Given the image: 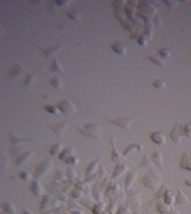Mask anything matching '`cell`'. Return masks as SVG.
<instances>
[{
    "instance_id": "cell-1",
    "label": "cell",
    "mask_w": 191,
    "mask_h": 214,
    "mask_svg": "<svg viewBox=\"0 0 191 214\" xmlns=\"http://www.w3.org/2000/svg\"><path fill=\"white\" fill-rule=\"evenodd\" d=\"M78 131H80L83 136H86V137H89V138H97V137H99L101 128H99V126H98L97 123L91 122V123H86L83 127H80Z\"/></svg>"
},
{
    "instance_id": "cell-2",
    "label": "cell",
    "mask_w": 191,
    "mask_h": 214,
    "mask_svg": "<svg viewBox=\"0 0 191 214\" xmlns=\"http://www.w3.org/2000/svg\"><path fill=\"white\" fill-rule=\"evenodd\" d=\"M109 122H112L113 125H116L125 131H129L133 126V122H134V118L133 117H109L108 118Z\"/></svg>"
},
{
    "instance_id": "cell-3",
    "label": "cell",
    "mask_w": 191,
    "mask_h": 214,
    "mask_svg": "<svg viewBox=\"0 0 191 214\" xmlns=\"http://www.w3.org/2000/svg\"><path fill=\"white\" fill-rule=\"evenodd\" d=\"M60 160L62 162H65L66 164H71L74 166L78 162V158L76 156V152L73 151V148H66L60 153Z\"/></svg>"
},
{
    "instance_id": "cell-4",
    "label": "cell",
    "mask_w": 191,
    "mask_h": 214,
    "mask_svg": "<svg viewBox=\"0 0 191 214\" xmlns=\"http://www.w3.org/2000/svg\"><path fill=\"white\" fill-rule=\"evenodd\" d=\"M56 106H57V108L60 110V112L62 115H71V113H74L76 112L74 105H72V102L68 101V100H66V99L60 100L59 102L56 103Z\"/></svg>"
},
{
    "instance_id": "cell-5",
    "label": "cell",
    "mask_w": 191,
    "mask_h": 214,
    "mask_svg": "<svg viewBox=\"0 0 191 214\" xmlns=\"http://www.w3.org/2000/svg\"><path fill=\"white\" fill-rule=\"evenodd\" d=\"M50 167H51V161H50V160L42 161V162L39 164V167L36 168V171H35V177H36V178L42 177L44 174H46V173L49 172Z\"/></svg>"
},
{
    "instance_id": "cell-6",
    "label": "cell",
    "mask_w": 191,
    "mask_h": 214,
    "mask_svg": "<svg viewBox=\"0 0 191 214\" xmlns=\"http://www.w3.org/2000/svg\"><path fill=\"white\" fill-rule=\"evenodd\" d=\"M9 136V142L11 143V145H14V146H16V145H21V143H24V142H29V141H34V138H26V137H17V136L15 134V133H13V132H9L8 133Z\"/></svg>"
},
{
    "instance_id": "cell-7",
    "label": "cell",
    "mask_w": 191,
    "mask_h": 214,
    "mask_svg": "<svg viewBox=\"0 0 191 214\" xmlns=\"http://www.w3.org/2000/svg\"><path fill=\"white\" fill-rule=\"evenodd\" d=\"M110 147H112V152H110V160H112V162H118L123 156L117 151V148H116V140H114L113 137L110 138Z\"/></svg>"
},
{
    "instance_id": "cell-8",
    "label": "cell",
    "mask_w": 191,
    "mask_h": 214,
    "mask_svg": "<svg viewBox=\"0 0 191 214\" xmlns=\"http://www.w3.org/2000/svg\"><path fill=\"white\" fill-rule=\"evenodd\" d=\"M32 153H34V151L30 149V151H26V152H24L21 154H19V157L16 160V166H24L32 157Z\"/></svg>"
},
{
    "instance_id": "cell-9",
    "label": "cell",
    "mask_w": 191,
    "mask_h": 214,
    "mask_svg": "<svg viewBox=\"0 0 191 214\" xmlns=\"http://www.w3.org/2000/svg\"><path fill=\"white\" fill-rule=\"evenodd\" d=\"M143 149V146H142V143H139V142H133V143H130V145H128L125 148H124V151H123V153H122V156L123 157H125V156H128V154H130L133 151H142Z\"/></svg>"
},
{
    "instance_id": "cell-10",
    "label": "cell",
    "mask_w": 191,
    "mask_h": 214,
    "mask_svg": "<svg viewBox=\"0 0 191 214\" xmlns=\"http://www.w3.org/2000/svg\"><path fill=\"white\" fill-rule=\"evenodd\" d=\"M30 190L32 192V194L35 197H41L42 196V188H41V184L39 183V181H37V179L31 181Z\"/></svg>"
},
{
    "instance_id": "cell-11",
    "label": "cell",
    "mask_w": 191,
    "mask_h": 214,
    "mask_svg": "<svg viewBox=\"0 0 191 214\" xmlns=\"http://www.w3.org/2000/svg\"><path fill=\"white\" fill-rule=\"evenodd\" d=\"M128 171V166L127 163H118L116 167H114V171H113V174H112V178H117L119 177L121 174L125 173Z\"/></svg>"
},
{
    "instance_id": "cell-12",
    "label": "cell",
    "mask_w": 191,
    "mask_h": 214,
    "mask_svg": "<svg viewBox=\"0 0 191 214\" xmlns=\"http://www.w3.org/2000/svg\"><path fill=\"white\" fill-rule=\"evenodd\" d=\"M60 49H62V45H61V44H60V45H59V44H57V45H52V46H50V47H47V49L40 47V50L42 51V54L45 55V57H50V56H52L53 54H56Z\"/></svg>"
},
{
    "instance_id": "cell-13",
    "label": "cell",
    "mask_w": 191,
    "mask_h": 214,
    "mask_svg": "<svg viewBox=\"0 0 191 214\" xmlns=\"http://www.w3.org/2000/svg\"><path fill=\"white\" fill-rule=\"evenodd\" d=\"M23 71H24V66H23V65L15 64V65H13L11 69L9 70V77H10V79H15V77H17Z\"/></svg>"
},
{
    "instance_id": "cell-14",
    "label": "cell",
    "mask_w": 191,
    "mask_h": 214,
    "mask_svg": "<svg viewBox=\"0 0 191 214\" xmlns=\"http://www.w3.org/2000/svg\"><path fill=\"white\" fill-rule=\"evenodd\" d=\"M175 198H176V194H174L173 190L168 189L164 194V203L168 205H173V204H175Z\"/></svg>"
},
{
    "instance_id": "cell-15",
    "label": "cell",
    "mask_w": 191,
    "mask_h": 214,
    "mask_svg": "<svg viewBox=\"0 0 191 214\" xmlns=\"http://www.w3.org/2000/svg\"><path fill=\"white\" fill-rule=\"evenodd\" d=\"M151 141L157 145L163 146L165 143V136L163 132H153L151 133Z\"/></svg>"
},
{
    "instance_id": "cell-16",
    "label": "cell",
    "mask_w": 191,
    "mask_h": 214,
    "mask_svg": "<svg viewBox=\"0 0 191 214\" xmlns=\"http://www.w3.org/2000/svg\"><path fill=\"white\" fill-rule=\"evenodd\" d=\"M180 167L184 168V169L191 171V158H190V156H187V153L182 154L181 161H180Z\"/></svg>"
},
{
    "instance_id": "cell-17",
    "label": "cell",
    "mask_w": 191,
    "mask_h": 214,
    "mask_svg": "<svg viewBox=\"0 0 191 214\" xmlns=\"http://www.w3.org/2000/svg\"><path fill=\"white\" fill-rule=\"evenodd\" d=\"M175 204H179V205H185V204H189V199L185 194L181 192V190H178L176 192V198H175Z\"/></svg>"
},
{
    "instance_id": "cell-18",
    "label": "cell",
    "mask_w": 191,
    "mask_h": 214,
    "mask_svg": "<svg viewBox=\"0 0 191 214\" xmlns=\"http://www.w3.org/2000/svg\"><path fill=\"white\" fill-rule=\"evenodd\" d=\"M66 127H67V122L63 121V122H60V123H57V125L52 126V131H53L57 136H62L63 132H65V130H66Z\"/></svg>"
},
{
    "instance_id": "cell-19",
    "label": "cell",
    "mask_w": 191,
    "mask_h": 214,
    "mask_svg": "<svg viewBox=\"0 0 191 214\" xmlns=\"http://www.w3.org/2000/svg\"><path fill=\"white\" fill-rule=\"evenodd\" d=\"M3 209L5 213L8 214H16V208L14 205L13 202H9V201H4L3 202Z\"/></svg>"
},
{
    "instance_id": "cell-20",
    "label": "cell",
    "mask_w": 191,
    "mask_h": 214,
    "mask_svg": "<svg viewBox=\"0 0 191 214\" xmlns=\"http://www.w3.org/2000/svg\"><path fill=\"white\" fill-rule=\"evenodd\" d=\"M112 49H113L114 52L118 54V55H125V52H127L125 47H124L121 43H118V41H116V43L112 44Z\"/></svg>"
},
{
    "instance_id": "cell-21",
    "label": "cell",
    "mask_w": 191,
    "mask_h": 214,
    "mask_svg": "<svg viewBox=\"0 0 191 214\" xmlns=\"http://www.w3.org/2000/svg\"><path fill=\"white\" fill-rule=\"evenodd\" d=\"M98 163H99L98 160H96V161L91 162V164H89V166L87 167V169H86V177H91L92 174L96 172V169H97V167H98Z\"/></svg>"
},
{
    "instance_id": "cell-22",
    "label": "cell",
    "mask_w": 191,
    "mask_h": 214,
    "mask_svg": "<svg viewBox=\"0 0 191 214\" xmlns=\"http://www.w3.org/2000/svg\"><path fill=\"white\" fill-rule=\"evenodd\" d=\"M151 161L154 162L157 166H159V168H163V157H161V154L159 152H153L151 154Z\"/></svg>"
},
{
    "instance_id": "cell-23",
    "label": "cell",
    "mask_w": 191,
    "mask_h": 214,
    "mask_svg": "<svg viewBox=\"0 0 191 214\" xmlns=\"http://www.w3.org/2000/svg\"><path fill=\"white\" fill-rule=\"evenodd\" d=\"M134 179H135V171L129 172L128 176H127V178H125V189H127V190L130 189V187H132L133 182H134Z\"/></svg>"
},
{
    "instance_id": "cell-24",
    "label": "cell",
    "mask_w": 191,
    "mask_h": 214,
    "mask_svg": "<svg viewBox=\"0 0 191 214\" xmlns=\"http://www.w3.org/2000/svg\"><path fill=\"white\" fill-rule=\"evenodd\" d=\"M51 72H52V73H61V75H65V71H63V69L61 67L59 60H53L52 67H51Z\"/></svg>"
},
{
    "instance_id": "cell-25",
    "label": "cell",
    "mask_w": 191,
    "mask_h": 214,
    "mask_svg": "<svg viewBox=\"0 0 191 214\" xmlns=\"http://www.w3.org/2000/svg\"><path fill=\"white\" fill-rule=\"evenodd\" d=\"M49 82H50V85H51L52 87H55V88H61V87H62V81H61V79H60L59 76H52V77H50Z\"/></svg>"
},
{
    "instance_id": "cell-26",
    "label": "cell",
    "mask_w": 191,
    "mask_h": 214,
    "mask_svg": "<svg viewBox=\"0 0 191 214\" xmlns=\"http://www.w3.org/2000/svg\"><path fill=\"white\" fill-rule=\"evenodd\" d=\"M61 148H62V145L60 143V142H57V143H55V145H52L50 148H49V153L52 156V157H55V156H57L60 153V151H61Z\"/></svg>"
},
{
    "instance_id": "cell-27",
    "label": "cell",
    "mask_w": 191,
    "mask_h": 214,
    "mask_svg": "<svg viewBox=\"0 0 191 214\" xmlns=\"http://www.w3.org/2000/svg\"><path fill=\"white\" fill-rule=\"evenodd\" d=\"M143 184L146 186V187H149L150 189H155V188H157V187L154 186V184H155V179H153V178L149 176V174L143 178Z\"/></svg>"
},
{
    "instance_id": "cell-28",
    "label": "cell",
    "mask_w": 191,
    "mask_h": 214,
    "mask_svg": "<svg viewBox=\"0 0 191 214\" xmlns=\"http://www.w3.org/2000/svg\"><path fill=\"white\" fill-rule=\"evenodd\" d=\"M176 128H178V125L173 128V131H171V133H170V137H171V140H173L174 143H178V142L181 141V133L180 132L176 133Z\"/></svg>"
},
{
    "instance_id": "cell-29",
    "label": "cell",
    "mask_w": 191,
    "mask_h": 214,
    "mask_svg": "<svg viewBox=\"0 0 191 214\" xmlns=\"http://www.w3.org/2000/svg\"><path fill=\"white\" fill-rule=\"evenodd\" d=\"M180 133L182 136H187V137H191V123H185L180 127Z\"/></svg>"
},
{
    "instance_id": "cell-30",
    "label": "cell",
    "mask_w": 191,
    "mask_h": 214,
    "mask_svg": "<svg viewBox=\"0 0 191 214\" xmlns=\"http://www.w3.org/2000/svg\"><path fill=\"white\" fill-rule=\"evenodd\" d=\"M45 110H46L49 113L55 115V116H57V115H60V113H61V112H60V110L57 108V106H56V105H45Z\"/></svg>"
},
{
    "instance_id": "cell-31",
    "label": "cell",
    "mask_w": 191,
    "mask_h": 214,
    "mask_svg": "<svg viewBox=\"0 0 191 214\" xmlns=\"http://www.w3.org/2000/svg\"><path fill=\"white\" fill-rule=\"evenodd\" d=\"M67 16H68L70 19H72L73 21H76V23H78V21L81 20L80 13H78L77 10H71V11H68V13H67Z\"/></svg>"
},
{
    "instance_id": "cell-32",
    "label": "cell",
    "mask_w": 191,
    "mask_h": 214,
    "mask_svg": "<svg viewBox=\"0 0 191 214\" xmlns=\"http://www.w3.org/2000/svg\"><path fill=\"white\" fill-rule=\"evenodd\" d=\"M34 81H35V75L34 73H27L25 76V79H24V85L26 87H30L34 84Z\"/></svg>"
},
{
    "instance_id": "cell-33",
    "label": "cell",
    "mask_w": 191,
    "mask_h": 214,
    "mask_svg": "<svg viewBox=\"0 0 191 214\" xmlns=\"http://www.w3.org/2000/svg\"><path fill=\"white\" fill-rule=\"evenodd\" d=\"M149 60H150L153 64L159 65L160 67H164V66H165V62H164L163 60H160L159 57H155V55H150V56H149Z\"/></svg>"
},
{
    "instance_id": "cell-34",
    "label": "cell",
    "mask_w": 191,
    "mask_h": 214,
    "mask_svg": "<svg viewBox=\"0 0 191 214\" xmlns=\"http://www.w3.org/2000/svg\"><path fill=\"white\" fill-rule=\"evenodd\" d=\"M157 209H158L160 213H165V214H166V213H169V210H170V209H169V205H168V204H165V203H161V202H159V203H158Z\"/></svg>"
},
{
    "instance_id": "cell-35",
    "label": "cell",
    "mask_w": 191,
    "mask_h": 214,
    "mask_svg": "<svg viewBox=\"0 0 191 214\" xmlns=\"http://www.w3.org/2000/svg\"><path fill=\"white\" fill-rule=\"evenodd\" d=\"M153 86H154L155 88H165L166 87V84L164 80L159 79V80H155V81H153Z\"/></svg>"
},
{
    "instance_id": "cell-36",
    "label": "cell",
    "mask_w": 191,
    "mask_h": 214,
    "mask_svg": "<svg viewBox=\"0 0 191 214\" xmlns=\"http://www.w3.org/2000/svg\"><path fill=\"white\" fill-rule=\"evenodd\" d=\"M19 178H21L23 181H30L31 179V176L30 173L26 172V171H21L20 173H19Z\"/></svg>"
},
{
    "instance_id": "cell-37",
    "label": "cell",
    "mask_w": 191,
    "mask_h": 214,
    "mask_svg": "<svg viewBox=\"0 0 191 214\" xmlns=\"http://www.w3.org/2000/svg\"><path fill=\"white\" fill-rule=\"evenodd\" d=\"M169 54H170V51H169L166 47H164V49H161V50L159 51V55H160L161 57H168Z\"/></svg>"
},
{
    "instance_id": "cell-38",
    "label": "cell",
    "mask_w": 191,
    "mask_h": 214,
    "mask_svg": "<svg viewBox=\"0 0 191 214\" xmlns=\"http://www.w3.org/2000/svg\"><path fill=\"white\" fill-rule=\"evenodd\" d=\"M149 162H150V160L146 157V156H144V157H143V161H142V163H140V167H144V166L149 164Z\"/></svg>"
},
{
    "instance_id": "cell-39",
    "label": "cell",
    "mask_w": 191,
    "mask_h": 214,
    "mask_svg": "<svg viewBox=\"0 0 191 214\" xmlns=\"http://www.w3.org/2000/svg\"><path fill=\"white\" fill-rule=\"evenodd\" d=\"M117 214H130V213H129V210L127 208L122 207V208H119V210L117 212Z\"/></svg>"
},
{
    "instance_id": "cell-40",
    "label": "cell",
    "mask_w": 191,
    "mask_h": 214,
    "mask_svg": "<svg viewBox=\"0 0 191 214\" xmlns=\"http://www.w3.org/2000/svg\"><path fill=\"white\" fill-rule=\"evenodd\" d=\"M104 176H106V171H104L103 166H101V173H99V176H98V178H99V179H102V178H104Z\"/></svg>"
},
{
    "instance_id": "cell-41",
    "label": "cell",
    "mask_w": 191,
    "mask_h": 214,
    "mask_svg": "<svg viewBox=\"0 0 191 214\" xmlns=\"http://www.w3.org/2000/svg\"><path fill=\"white\" fill-rule=\"evenodd\" d=\"M62 174H63V173H62L61 171H57V172H56V178H60V179H62V178H63Z\"/></svg>"
},
{
    "instance_id": "cell-42",
    "label": "cell",
    "mask_w": 191,
    "mask_h": 214,
    "mask_svg": "<svg viewBox=\"0 0 191 214\" xmlns=\"http://www.w3.org/2000/svg\"><path fill=\"white\" fill-rule=\"evenodd\" d=\"M184 182H185V184H186L187 187H191V179H190V178H185Z\"/></svg>"
},
{
    "instance_id": "cell-43",
    "label": "cell",
    "mask_w": 191,
    "mask_h": 214,
    "mask_svg": "<svg viewBox=\"0 0 191 214\" xmlns=\"http://www.w3.org/2000/svg\"><path fill=\"white\" fill-rule=\"evenodd\" d=\"M23 214H34L31 210H29V209H24L23 210Z\"/></svg>"
},
{
    "instance_id": "cell-44",
    "label": "cell",
    "mask_w": 191,
    "mask_h": 214,
    "mask_svg": "<svg viewBox=\"0 0 191 214\" xmlns=\"http://www.w3.org/2000/svg\"><path fill=\"white\" fill-rule=\"evenodd\" d=\"M45 214H51V213H45Z\"/></svg>"
},
{
    "instance_id": "cell-45",
    "label": "cell",
    "mask_w": 191,
    "mask_h": 214,
    "mask_svg": "<svg viewBox=\"0 0 191 214\" xmlns=\"http://www.w3.org/2000/svg\"><path fill=\"white\" fill-rule=\"evenodd\" d=\"M160 214H165V213H160Z\"/></svg>"
},
{
    "instance_id": "cell-46",
    "label": "cell",
    "mask_w": 191,
    "mask_h": 214,
    "mask_svg": "<svg viewBox=\"0 0 191 214\" xmlns=\"http://www.w3.org/2000/svg\"><path fill=\"white\" fill-rule=\"evenodd\" d=\"M190 158H191V154H190Z\"/></svg>"
}]
</instances>
